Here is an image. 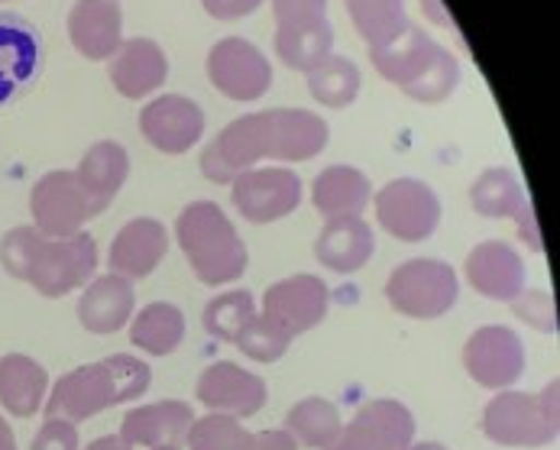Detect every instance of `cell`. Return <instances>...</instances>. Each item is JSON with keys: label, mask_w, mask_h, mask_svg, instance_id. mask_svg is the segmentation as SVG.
<instances>
[{"label": "cell", "mask_w": 560, "mask_h": 450, "mask_svg": "<svg viewBox=\"0 0 560 450\" xmlns=\"http://www.w3.org/2000/svg\"><path fill=\"white\" fill-rule=\"evenodd\" d=\"M327 0H272L276 30H295L327 20Z\"/></svg>", "instance_id": "cell-38"}, {"label": "cell", "mask_w": 560, "mask_h": 450, "mask_svg": "<svg viewBox=\"0 0 560 450\" xmlns=\"http://www.w3.org/2000/svg\"><path fill=\"white\" fill-rule=\"evenodd\" d=\"M69 39L91 62L110 59L124 43L120 0H75L69 10Z\"/></svg>", "instance_id": "cell-21"}, {"label": "cell", "mask_w": 560, "mask_h": 450, "mask_svg": "<svg viewBox=\"0 0 560 450\" xmlns=\"http://www.w3.org/2000/svg\"><path fill=\"white\" fill-rule=\"evenodd\" d=\"M512 311H515L525 324H532L535 331H541V334H558V308H555V296H548V292H541V289L522 292V296L512 299Z\"/></svg>", "instance_id": "cell-37"}, {"label": "cell", "mask_w": 560, "mask_h": 450, "mask_svg": "<svg viewBox=\"0 0 560 450\" xmlns=\"http://www.w3.org/2000/svg\"><path fill=\"white\" fill-rule=\"evenodd\" d=\"M195 395L198 402L211 412V415H231V418H249L256 415L266 399H269V389H266V379L249 370H243L237 364H211L198 385H195Z\"/></svg>", "instance_id": "cell-16"}, {"label": "cell", "mask_w": 560, "mask_h": 450, "mask_svg": "<svg viewBox=\"0 0 560 450\" xmlns=\"http://www.w3.org/2000/svg\"><path fill=\"white\" fill-rule=\"evenodd\" d=\"M334 49V30L327 20L312 26H295V30H276V56L295 69V72H312L320 66Z\"/></svg>", "instance_id": "cell-32"}, {"label": "cell", "mask_w": 560, "mask_h": 450, "mask_svg": "<svg viewBox=\"0 0 560 450\" xmlns=\"http://www.w3.org/2000/svg\"><path fill=\"white\" fill-rule=\"evenodd\" d=\"M84 450H133L120 435H104V438H97V441H91Z\"/></svg>", "instance_id": "cell-42"}, {"label": "cell", "mask_w": 560, "mask_h": 450, "mask_svg": "<svg viewBox=\"0 0 560 450\" xmlns=\"http://www.w3.org/2000/svg\"><path fill=\"white\" fill-rule=\"evenodd\" d=\"M330 140L327 120L305 107H272L237 117L201 152V172L214 185H231L259 159L308 162Z\"/></svg>", "instance_id": "cell-1"}, {"label": "cell", "mask_w": 560, "mask_h": 450, "mask_svg": "<svg viewBox=\"0 0 560 450\" xmlns=\"http://www.w3.org/2000/svg\"><path fill=\"white\" fill-rule=\"evenodd\" d=\"M0 266L39 296L62 299L94 279L97 243L84 230L72 236H46L33 224L13 227L0 236Z\"/></svg>", "instance_id": "cell-2"}, {"label": "cell", "mask_w": 560, "mask_h": 450, "mask_svg": "<svg viewBox=\"0 0 560 450\" xmlns=\"http://www.w3.org/2000/svg\"><path fill=\"white\" fill-rule=\"evenodd\" d=\"M140 130L165 155H182L205 137V111L185 94H162L140 114Z\"/></svg>", "instance_id": "cell-15"}, {"label": "cell", "mask_w": 560, "mask_h": 450, "mask_svg": "<svg viewBox=\"0 0 560 450\" xmlns=\"http://www.w3.org/2000/svg\"><path fill=\"white\" fill-rule=\"evenodd\" d=\"M165 78H168V59H165L160 43H153L147 36L124 39L120 49L110 56V81L130 101L160 91Z\"/></svg>", "instance_id": "cell-22"}, {"label": "cell", "mask_w": 560, "mask_h": 450, "mask_svg": "<svg viewBox=\"0 0 560 450\" xmlns=\"http://www.w3.org/2000/svg\"><path fill=\"white\" fill-rule=\"evenodd\" d=\"M525 192L522 182L512 169L505 165H492L486 169L480 178L470 185V205L480 218L489 221H502V218H515V211L525 205Z\"/></svg>", "instance_id": "cell-31"}, {"label": "cell", "mask_w": 560, "mask_h": 450, "mask_svg": "<svg viewBox=\"0 0 560 450\" xmlns=\"http://www.w3.org/2000/svg\"><path fill=\"white\" fill-rule=\"evenodd\" d=\"M370 178L357 165H327L312 185V201L324 221L360 218L370 205Z\"/></svg>", "instance_id": "cell-27"}, {"label": "cell", "mask_w": 560, "mask_h": 450, "mask_svg": "<svg viewBox=\"0 0 560 450\" xmlns=\"http://www.w3.org/2000/svg\"><path fill=\"white\" fill-rule=\"evenodd\" d=\"M214 20H243L259 10L262 0H201Z\"/></svg>", "instance_id": "cell-40"}, {"label": "cell", "mask_w": 560, "mask_h": 450, "mask_svg": "<svg viewBox=\"0 0 560 450\" xmlns=\"http://www.w3.org/2000/svg\"><path fill=\"white\" fill-rule=\"evenodd\" d=\"M360 84H363V76H360L357 62L347 59V56H334V53L308 72L312 97L324 107H334V111L353 104L357 94H360Z\"/></svg>", "instance_id": "cell-33"}, {"label": "cell", "mask_w": 560, "mask_h": 450, "mask_svg": "<svg viewBox=\"0 0 560 450\" xmlns=\"http://www.w3.org/2000/svg\"><path fill=\"white\" fill-rule=\"evenodd\" d=\"M558 379L538 395L502 389L482 408V435L499 448H548L558 441Z\"/></svg>", "instance_id": "cell-6"}, {"label": "cell", "mask_w": 560, "mask_h": 450, "mask_svg": "<svg viewBox=\"0 0 560 450\" xmlns=\"http://www.w3.org/2000/svg\"><path fill=\"white\" fill-rule=\"evenodd\" d=\"M75 172L84 182V188L91 192V198L107 211L110 201L117 198V192L124 188L127 175H130V152L114 140H101L81 155Z\"/></svg>", "instance_id": "cell-28"}, {"label": "cell", "mask_w": 560, "mask_h": 450, "mask_svg": "<svg viewBox=\"0 0 560 450\" xmlns=\"http://www.w3.org/2000/svg\"><path fill=\"white\" fill-rule=\"evenodd\" d=\"M376 218L389 236L421 243L441 224V198L418 178H393L376 192Z\"/></svg>", "instance_id": "cell-9"}, {"label": "cell", "mask_w": 560, "mask_h": 450, "mask_svg": "<svg viewBox=\"0 0 560 450\" xmlns=\"http://www.w3.org/2000/svg\"><path fill=\"white\" fill-rule=\"evenodd\" d=\"M0 450H16V438H13V428L7 425V418L0 415Z\"/></svg>", "instance_id": "cell-43"}, {"label": "cell", "mask_w": 560, "mask_h": 450, "mask_svg": "<svg viewBox=\"0 0 560 450\" xmlns=\"http://www.w3.org/2000/svg\"><path fill=\"white\" fill-rule=\"evenodd\" d=\"M185 341V314L172 301H153L130 318V344L153 354L168 357L182 347Z\"/></svg>", "instance_id": "cell-29"}, {"label": "cell", "mask_w": 560, "mask_h": 450, "mask_svg": "<svg viewBox=\"0 0 560 450\" xmlns=\"http://www.w3.org/2000/svg\"><path fill=\"white\" fill-rule=\"evenodd\" d=\"M191 425H195L191 405L178 399H165V402L130 408L120 422V438L130 448H178L188 438Z\"/></svg>", "instance_id": "cell-19"}, {"label": "cell", "mask_w": 560, "mask_h": 450, "mask_svg": "<svg viewBox=\"0 0 560 450\" xmlns=\"http://www.w3.org/2000/svg\"><path fill=\"white\" fill-rule=\"evenodd\" d=\"M104 208L91 198L75 169H52L46 172L30 192V215L33 227L46 236H72L81 233L91 218Z\"/></svg>", "instance_id": "cell-8"}, {"label": "cell", "mask_w": 560, "mask_h": 450, "mask_svg": "<svg viewBox=\"0 0 560 450\" xmlns=\"http://www.w3.org/2000/svg\"><path fill=\"white\" fill-rule=\"evenodd\" d=\"M150 379H153V370L143 360L130 354H114L107 360L84 364L79 370L62 376L46 395L43 408H46V418L84 422L114 405L140 399L150 389Z\"/></svg>", "instance_id": "cell-3"}, {"label": "cell", "mask_w": 560, "mask_h": 450, "mask_svg": "<svg viewBox=\"0 0 560 450\" xmlns=\"http://www.w3.org/2000/svg\"><path fill=\"white\" fill-rule=\"evenodd\" d=\"M350 10V20L357 26V33L366 39L370 49L386 46L389 39H396L401 30L408 26L405 16V0H343Z\"/></svg>", "instance_id": "cell-34"}, {"label": "cell", "mask_w": 560, "mask_h": 450, "mask_svg": "<svg viewBox=\"0 0 560 450\" xmlns=\"http://www.w3.org/2000/svg\"><path fill=\"white\" fill-rule=\"evenodd\" d=\"M231 201L249 224H272L302 205V178L292 169H246L231 182Z\"/></svg>", "instance_id": "cell-10"}, {"label": "cell", "mask_w": 560, "mask_h": 450, "mask_svg": "<svg viewBox=\"0 0 560 450\" xmlns=\"http://www.w3.org/2000/svg\"><path fill=\"white\" fill-rule=\"evenodd\" d=\"M327 304H330V289L324 286L318 276H289L279 279L276 286L266 289L262 296V318L269 324H276L289 341L318 327L327 318Z\"/></svg>", "instance_id": "cell-13"}, {"label": "cell", "mask_w": 560, "mask_h": 450, "mask_svg": "<svg viewBox=\"0 0 560 450\" xmlns=\"http://www.w3.org/2000/svg\"><path fill=\"white\" fill-rule=\"evenodd\" d=\"M376 72L401 88L411 101L441 104L460 84V62L441 43H434L424 30L405 26L396 39L380 49H370Z\"/></svg>", "instance_id": "cell-4"}, {"label": "cell", "mask_w": 560, "mask_h": 450, "mask_svg": "<svg viewBox=\"0 0 560 450\" xmlns=\"http://www.w3.org/2000/svg\"><path fill=\"white\" fill-rule=\"evenodd\" d=\"M373 253H376V236L363 218L327 221L315 240V256L330 273H357L370 263Z\"/></svg>", "instance_id": "cell-25"}, {"label": "cell", "mask_w": 560, "mask_h": 450, "mask_svg": "<svg viewBox=\"0 0 560 450\" xmlns=\"http://www.w3.org/2000/svg\"><path fill=\"white\" fill-rule=\"evenodd\" d=\"M515 221H518V233H522L525 246H528L532 253H541V250H545V243H541V230H538V221H535V208H532V201H525V205L515 211Z\"/></svg>", "instance_id": "cell-41"}, {"label": "cell", "mask_w": 560, "mask_h": 450, "mask_svg": "<svg viewBox=\"0 0 560 450\" xmlns=\"http://www.w3.org/2000/svg\"><path fill=\"white\" fill-rule=\"evenodd\" d=\"M234 344L241 347V354H246V357L256 360V364H276V360L285 357V350H289L292 341H289L276 324H269L262 314H256V318L243 327L241 334H237Z\"/></svg>", "instance_id": "cell-36"}, {"label": "cell", "mask_w": 560, "mask_h": 450, "mask_svg": "<svg viewBox=\"0 0 560 450\" xmlns=\"http://www.w3.org/2000/svg\"><path fill=\"white\" fill-rule=\"evenodd\" d=\"M386 299L405 318L434 321L457 304L460 279L441 259H408L386 279Z\"/></svg>", "instance_id": "cell-7"}, {"label": "cell", "mask_w": 560, "mask_h": 450, "mask_svg": "<svg viewBox=\"0 0 560 450\" xmlns=\"http://www.w3.org/2000/svg\"><path fill=\"white\" fill-rule=\"evenodd\" d=\"M340 428H343L340 408H337L330 399H320V395L302 399V402L292 405L289 415H285V431L292 435V441H295L299 448L327 450L337 441Z\"/></svg>", "instance_id": "cell-30"}, {"label": "cell", "mask_w": 560, "mask_h": 450, "mask_svg": "<svg viewBox=\"0 0 560 450\" xmlns=\"http://www.w3.org/2000/svg\"><path fill=\"white\" fill-rule=\"evenodd\" d=\"M175 236L198 282L231 286L246 273V243L214 201H191L175 221Z\"/></svg>", "instance_id": "cell-5"}, {"label": "cell", "mask_w": 560, "mask_h": 450, "mask_svg": "<svg viewBox=\"0 0 560 450\" xmlns=\"http://www.w3.org/2000/svg\"><path fill=\"white\" fill-rule=\"evenodd\" d=\"M49 395V373L26 354L0 357V405L13 418H33Z\"/></svg>", "instance_id": "cell-26"}, {"label": "cell", "mask_w": 560, "mask_h": 450, "mask_svg": "<svg viewBox=\"0 0 560 450\" xmlns=\"http://www.w3.org/2000/svg\"><path fill=\"white\" fill-rule=\"evenodd\" d=\"M185 441H188V450H299L285 428L246 431L241 418L211 415V412L205 418H195Z\"/></svg>", "instance_id": "cell-24"}, {"label": "cell", "mask_w": 560, "mask_h": 450, "mask_svg": "<svg viewBox=\"0 0 560 450\" xmlns=\"http://www.w3.org/2000/svg\"><path fill=\"white\" fill-rule=\"evenodd\" d=\"M253 318H256V299H253V292L234 289V292H224V296H214V299L208 301L201 321H205V331L214 341L234 344L237 334H241Z\"/></svg>", "instance_id": "cell-35"}, {"label": "cell", "mask_w": 560, "mask_h": 450, "mask_svg": "<svg viewBox=\"0 0 560 450\" xmlns=\"http://www.w3.org/2000/svg\"><path fill=\"white\" fill-rule=\"evenodd\" d=\"M30 450H81L75 422H66V418H46V422H43V428L36 431V438H33Z\"/></svg>", "instance_id": "cell-39"}, {"label": "cell", "mask_w": 560, "mask_h": 450, "mask_svg": "<svg viewBox=\"0 0 560 450\" xmlns=\"http://www.w3.org/2000/svg\"><path fill=\"white\" fill-rule=\"evenodd\" d=\"M208 78L231 101H256L272 84V66L249 39L228 36L208 53Z\"/></svg>", "instance_id": "cell-12"}, {"label": "cell", "mask_w": 560, "mask_h": 450, "mask_svg": "<svg viewBox=\"0 0 560 450\" xmlns=\"http://www.w3.org/2000/svg\"><path fill=\"white\" fill-rule=\"evenodd\" d=\"M168 253V233L156 218H133L117 230L110 253H107V266L110 273L137 282L147 279Z\"/></svg>", "instance_id": "cell-20"}, {"label": "cell", "mask_w": 560, "mask_h": 450, "mask_svg": "<svg viewBox=\"0 0 560 450\" xmlns=\"http://www.w3.org/2000/svg\"><path fill=\"white\" fill-rule=\"evenodd\" d=\"M415 441V415L396 399L366 402L327 450H401Z\"/></svg>", "instance_id": "cell-14"}, {"label": "cell", "mask_w": 560, "mask_h": 450, "mask_svg": "<svg viewBox=\"0 0 560 450\" xmlns=\"http://www.w3.org/2000/svg\"><path fill=\"white\" fill-rule=\"evenodd\" d=\"M467 282L489 301H512L525 292V263L512 243L486 240L467 253Z\"/></svg>", "instance_id": "cell-18"}, {"label": "cell", "mask_w": 560, "mask_h": 450, "mask_svg": "<svg viewBox=\"0 0 560 450\" xmlns=\"http://www.w3.org/2000/svg\"><path fill=\"white\" fill-rule=\"evenodd\" d=\"M133 304H137V296H133L130 279L117 273L97 276L84 286L79 299L81 327L91 334H117L124 324H130Z\"/></svg>", "instance_id": "cell-23"}, {"label": "cell", "mask_w": 560, "mask_h": 450, "mask_svg": "<svg viewBox=\"0 0 560 450\" xmlns=\"http://www.w3.org/2000/svg\"><path fill=\"white\" fill-rule=\"evenodd\" d=\"M156 450H178V448H156Z\"/></svg>", "instance_id": "cell-45"}, {"label": "cell", "mask_w": 560, "mask_h": 450, "mask_svg": "<svg viewBox=\"0 0 560 450\" xmlns=\"http://www.w3.org/2000/svg\"><path fill=\"white\" fill-rule=\"evenodd\" d=\"M39 30L16 13H0V107L23 94V88L39 76Z\"/></svg>", "instance_id": "cell-17"}, {"label": "cell", "mask_w": 560, "mask_h": 450, "mask_svg": "<svg viewBox=\"0 0 560 450\" xmlns=\"http://www.w3.org/2000/svg\"><path fill=\"white\" fill-rule=\"evenodd\" d=\"M401 450H451V448H444V445H438V441H421V445H408V448H401Z\"/></svg>", "instance_id": "cell-44"}, {"label": "cell", "mask_w": 560, "mask_h": 450, "mask_svg": "<svg viewBox=\"0 0 560 450\" xmlns=\"http://www.w3.org/2000/svg\"><path fill=\"white\" fill-rule=\"evenodd\" d=\"M525 344L512 327L489 324L467 337L464 344V370L482 389H509L525 376Z\"/></svg>", "instance_id": "cell-11"}]
</instances>
